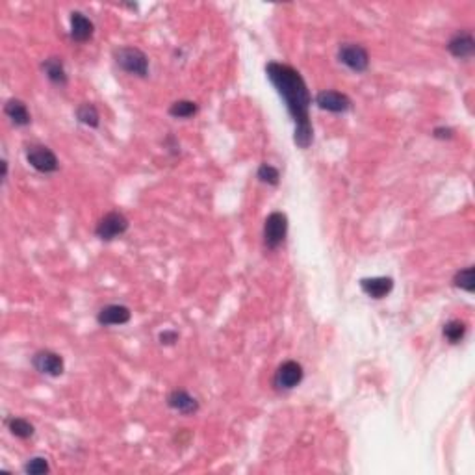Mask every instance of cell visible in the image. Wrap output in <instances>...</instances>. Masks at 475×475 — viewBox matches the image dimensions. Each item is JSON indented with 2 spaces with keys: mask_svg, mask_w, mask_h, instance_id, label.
<instances>
[{
  "mask_svg": "<svg viewBox=\"0 0 475 475\" xmlns=\"http://www.w3.org/2000/svg\"><path fill=\"white\" fill-rule=\"evenodd\" d=\"M26 160L37 173H43V175H51L60 169V162H58L54 151L47 145H39V143L26 147Z\"/></svg>",
  "mask_w": 475,
  "mask_h": 475,
  "instance_id": "5",
  "label": "cell"
},
{
  "mask_svg": "<svg viewBox=\"0 0 475 475\" xmlns=\"http://www.w3.org/2000/svg\"><path fill=\"white\" fill-rule=\"evenodd\" d=\"M32 366L43 375H49V377H60L63 371H66V362H63V357L51 349H41L37 351L34 357H32Z\"/></svg>",
  "mask_w": 475,
  "mask_h": 475,
  "instance_id": "8",
  "label": "cell"
},
{
  "mask_svg": "<svg viewBox=\"0 0 475 475\" xmlns=\"http://www.w3.org/2000/svg\"><path fill=\"white\" fill-rule=\"evenodd\" d=\"M257 177L260 183L268 184V186H278V183H280V171L277 167L269 166V164H262L258 167Z\"/></svg>",
  "mask_w": 475,
  "mask_h": 475,
  "instance_id": "22",
  "label": "cell"
},
{
  "mask_svg": "<svg viewBox=\"0 0 475 475\" xmlns=\"http://www.w3.org/2000/svg\"><path fill=\"white\" fill-rule=\"evenodd\" d=\"M71 39L76 43H87L95 34V25L90 17H86L82 11L71 13Z\"/></svg>",
  "mask_w": 475,
  "mask_h": 475,
  "instance_id": "14",
  "label": "cell"
},
{
  "mask_svg": "<svg viewBox=\"0 0 475 475\" xmlns=\"http://www.w3.org/2000/svg\"><path fill=\"white\" fill-rule=\"evenodd\" d=\"M466 333H468V325H466L464 321H460V319H451V321H448V323L444 325V329H442L444 338L453 345L462 342Z\"/></svg>",
  "mask_w": 475,
  "mask_h": 475,
  "instance_id": "18",
  "label": "cell"
},
{
  "mask_svg": "<svg viewBox=\"0 0 475 475\" xmlns=\"http://www.w3.org/2000/svg\"><path fill=\"white\" fill-rule=\"evenodd\" d=\"M288 236V216L284 212L269 214L264 221V245L269 251H275L284 243Z\"/></svg>",
  "mask_w": 475,
  "mask_h": 475,
  "instance_id": "3",
  "label": "cell"
},
{
  "mask_svg": "<svg viewBox=\"0 0 475 475\" xmlns=\"http://www.w3.org/2000/svg\"><path fill=\"white\" fill-rule=\"evenodd\" d=\"M445 47H448L450 54L457 60H468L475 52V39L468 30H460L448 41Z\"/></svg>",
  "mask_w": 475,
  "mask_h": 475,
  "instance_id": "12",
  "label": "cell"
},
{
  "mask_svg": "<svg viewBox=\"0 0 475 475\" xmlns=\"http://www.w3.org/2000/svg\"><path fill=\"white\" fill-rule=\"evenodd\" d=\"M23 470H25L26 475H45L51 471V464H49V460L45 457H32Z\"/></svg>",
  "mask_w": 475,
  "mask_h": 475,
  "instance_id": "23",
  "label": "cell"
},
{
  "mask_svg": "<svg viewBox=\"0 0 475 475\" xmlns=\"http://www.w3.org/2000/svg\"><path fill=\"white\" fill-rule=\"evenodd\" d=\"M75 116L82 125H86L90 128H99V125H101V116H99V110L93 102H82L80 106L76 108Z\"/></svg>",
  "mask_w": 475,
  "mask_h": 475,
  "instance_id": "17",
  "label": "cell"
},
{
  "mask_svg": "<svg viewBox=\"0 0 475 475\" xmlns=\"http://www.w3.org/2000/svg\"><path fill=\"white\" fill-rule=\"evenodd\" d=\"M41 69L45 73V76L49 80L54 84V86L66 87L69 78H67L66 73V66H63V60L58 58V56H51V58H47L43 63H41Z\"/></svg>",
  "mask_w": 475,
  "mask_h": 475,
  "instance_id": "15",
  "label": "cell"
},
{
  "mask_svg": "<svg viewBox=\"0 0 475 475\" xmlns=\"http://www.w3.org/2000/svg\"><path fill=\"white\" fill-rule=\"evenodd\" d=\"M132 319V310L125 304H106L97 314V321L101 327H116L127 325Z\"/></svg>",
  "mask_w": 475,
  "mask_h": 475,
  "instance_id": "10",
  "label": "cell"
},
{
  "mask_svg": "<svg viewBox=\"0 0 475 475\" xmlns=\"http://www.w3.org/2000/svg\"><path fill=\"white\" fill-rule=\"evenodd\" d=\"M303 377H304L303 366L299 364L297 360H286V362H283V364L277 368V371H275L273 384L277 390L288 392V390H293L295 386H299V384L303 383Z\"/></svg>",
  "mask_w": 475,
  "mask_h": 475,
  "instance_id": "7",
  "label": "cell"
},
{
  "mask_svg": "<svg viewBox=\"0 0 475 475\" xmlns=\"http://www.w3.org/2000/svg\"><path fill=\"white\" fill-rule=\"evenodd\" d=\"M0 166H2V183H6V178H8V162H6V160H2V162H0Z\"/></svg>",
  "mask_w": 475,
  "mask_h": 475,
  "instance_id": "26",
  "label": "cell"
},
{
  "mask_svg": "<svg viewBox=\"0 0 475 475\" xmlns=\"http://www.w3.org/2000/svg\"><path fill=\"white\" fill-rule=\"evenodd\" d=\"M167 407L173 410H177L178 414L184 416L197 414L199 409H201L197 397H193L192 394H187L186 390H173L171 394L167 395Z\"/></svg>",
  "mask_w": 475,
  "mask_h": 475,
  "instance_id": "11",
  "label": "cell"
},
{
  "mask_svg": "<svg viewBox=\"0 0 475 475\" xmlns=\"http://www.w3.org/2000/svg\"><path fill=\"white\" fill-rule=\"evenodd\" d=\"M158 342L162 345H175L178 342V333L177 331H162V333L158 334Z\"/></svg>",
  "mask_w": 475,
  "mask_h": 475,
  "instance_id": "24",
  "label": "cell"
},
{
  "mask_svg": "<svg viewBox=\"0 0 475 475\" xmlns=\"http://www.w3.org/2000/svg\"><path fill=\"white\" fill-rule=\"evenodd\" d=\"M453 136H455V130L450 127H436L433 130V137H436V140H451Z\"/></svg>",
  "mask_w": 475,
  "mask_h": 475,
  "instance_id": "25",
  "label": "cell"
},
{
  "mask_svg": "<svg viewBox=\"0 0 475 475\" xmlns=\"http://www.w3.org/2000/svg\"><path fill=\"white\" fill-rule=\"evenodd\" d=\"M128 227H130V221H128L127 216L117 212V210H111L99 219L95 227V236L102 242H111V240H116V238L127 233Z\"/></svg>",
  "mask_w": 475,
  "mask_h": 475,
  "instance_id": "4",
  "label": "cell"
},
{
  "mask_svg": "<svg viewBox=\"0 0 475 475\" xmlns=\"http://www.w3.org/2000/svg\"><path fill=\"white\" fill-rule=\"evenodd\" d=\"M4 113L16 127H28L32 123L30 111H28L25 102L19 101V99H10V101L6 102Z\"/></svg>",
  "mask_w": 475,
  "mask_h": 475,
  "instance_id": "16",
  "label": "cell"
},
{
  "mask_svg": "<svg viewBox=\"0 0 475 475\" xmlns=\"http://www.w3.org/2000/svg\"><path fill=\"white\" fill-rule=\"evenodd\" d=\"M316 106L323 111H331V113H345L347 110H351L353 102L349 99L345 93L334 92V90H325V92H319L314 99Z\"/></svg>",
  "mask_w": 475,
  "mask_h": 475,
  "instance_id": "9",
  "label": "cell"
},
{
  "mask_svg": "<svg viewBox=\"0 0 475 475\" xmlns=\"http://www.w3.org/2000/svg\"><path fill=\"white\" fill-rule=\"evenodd\" d=\"M360 290L371 299H384L394 290L392 277H366L360 278Z\"/></svg>",
  "mask_w": 475,
  "mask_h": 475,
  "instance_id": "13",
  "label": "cell"
},
{
  "mask_svg": "<svg viewBox=\"0 0 475 475\" xmlns=\"http://www.w3.org/2000/svg\"><path fill=\"white\" fill-rule=\"evenodd\" d=\"M199 104L195 101H177L169 106V116L175 119H190V117L197 116Z\"/></svg>",
  "mask_w": 475,
  "mask_h": 475,
  "instance_id": "20",
  "label": "cell"
},
{
  "mask_svg": "<svg viewBox=\"0 0 475 475\" xmlns=\"http://www.w3.org/2000/svg\"><path fill=\"white\" fill-rule=\"evenodd\" d=\"M338 61L353 73H364L369 67V54L359 43H342L338 47Z\"/></svg>",
  "mask_w": 475,
  "mask_h": 475,
  "instance_id": "6",
  "label": "cell"
},
{
  "mask_svg": "<svg viewBox=\"0 0 475 475\" xmlns=\"http://www.w3.org/2000/svg\"><path fill=\"white\" fill-rule=\"evenodd\" d=\"M453 284H455V288L464 290V292L468 293H474L475 292L474 266H468V268L457 271V275L453 277Z\"/></svg>",
  "mask_w": 475,
  "mask_h": 475,
  "instance_id": "21",
  "label": "cell"
},
{
  "mask_svg": "<svg viewBox=\"0 0 475 475\" xmlns=\"http://www.w3.org/2000/svg\"><path fill=\"white\" fill-rule=\"evenodd\" d=\"M266 75L278 95L284 99L286 110L295 123L293 143L303 151L309 149L314 142V128L309 113L312 106V95L307 87V82L297 69L278 61H269L266 66Z\"/></svg>",
  "mask_w": 475,
  "mask_h": 475,
  "instance_id": "1",
  "label": "cell"
},
{
  "mask_svg": "<svg viewBox=\"0 0 475 475\" xmlns=\"http://www.w3.org/2000/svg\"><path fill=\"white\" fill-rule=\"evenodd\" d=\"M113 60L117 67L128 75L140 76V78H145L149 75V58L136 47H119L113 51Z\"/></svg>",
  "mask_w": 475,
  "mask_h": 475,
  "instance_id": "2",
  "label": "cell"
},
{
  "mask_svg": "<svg viewBox=\"0 0 475 475\" xmlns=\"http://www.w3.org/2000/svg\"><path fill=\"white\" fill-rule=\"evenodd\" d=\"M6 425H8V429H10L11 435L17 436V438L20 440L30 438V436H34V433H36V427L26 420V418H16V416H13V418H10V420L6 421Z\"/></svg>",
  "mask_w": 475,
  "mask_h": 475,
  "instance_id": "19",
  "label": "cell"
}]
</instances>
